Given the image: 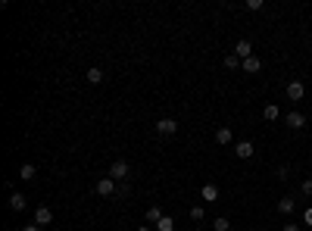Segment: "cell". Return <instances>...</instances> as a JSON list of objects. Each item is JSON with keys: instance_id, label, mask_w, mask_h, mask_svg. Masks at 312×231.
I'll return each instance as SVG.
<instances>
[{"instance_id": "1", "label": "cell", "mask_w": 312, "mask_h": 231, "mask_svg": "<svg viewBox=\"0 0 312 231\" xmlns=\"http://www.w3.org/2000/svg\"><path fill=\"white\" fill-rule=\"evenodd\" d=\"M115 184H119L115 178L103 175V178H100V181L94 184V194H97V197H112V194H115Z\"/></svg>"}, {"instance_id": "2", "label": "cell", "mask_w": 312, "mask_h": 231, "mask_svg": "<svg viewBox=\"0 0 312 231\" xmlns=\"http://www.w3.org/2000/svg\"><path fill=\"white\" fill-rule=\"evenodd\" d=\"M128 172H131V166L125 163V159H115V163L109 166V178H115V181H125V178H128Z\"/></svg>"}, {"instance_id": "3", "label": "cell", "mask_w": 312, "mask_h": 231, "mask_svg": "<svg viewBox=\"0 0 312 231\" xmlns=\"http://www.w3.org/2000/svg\"><path fill=\"white\" fill-rule=\"evenodd\" d=\"M175 131H178V122H175V119H159V122H156V134H159V137H172Z\"/></svg>"}, {"instance_id": "4", "label": "cell", "mask_w": 312, "mask_h": 231, "mask_svg": "<svg viewBox=\"0 0 312 231\" xmlns=\"http://www.w3.org/2000/svg\"><path fill=\"white\" fill-rule=\"evenodd\" d=\"M284 125H287V128H294V131H297V128H303V125H306V116L300 113V110H291V113L284 116Z\"/></svg>"}, {"instance_id": "5", "label": "cell", "mask_w": 312, "mask_h": 231, "mask_svg": "<svg viewBox=\"0 0 312 231\" xmlns=\"http://www.w3.org/2000/svg\"><path fill=\"white\" fill-rule=\"evenodd\" d=\"M287 97H291L294 103H297V100H303V97H306V85L300 82V78H294V82L287 85Z\"/></svg>"}, {"instance_id": "6", "label": "cell", "mask_w": 312, "mask_h": 231, "mask_svg": "<svg viewBox=\"0 0 312 231\" xmlns=\"http://www.w3.org/2000/svg\"><path fill=\"white\" fill-rule=\"evenodd\" d=\"M53 222V210H50V206H38V210H34V225H50Z\"/></svg>"}, {"instance_id": "7", "label": "cell", "mask_w": 312, "mask_h": 231, "mask_svg": "<svg viewBox=\"0 0 312 231\" xmlns=\"http://www.w3.org/2000/svg\"><path fill=\"white\" fill-rule=\"evenodd\" d=\"M253 153H256L253 141H237V144H234V156H237V159H250Z\"/></svg>"}, {"instance_id": "8", "label": "cell", "mask_w": 312, "mask_h": 231, "mask_svg": "<svg viewBox=\"0 0 312 231\" xmlns=\"http://www.w3.org/2000/svg\"><path fill=\"white\" fill-rule=\"evenodd\" d=\"M234 56H237L240 63L250 60V56H253V44H250L247 38H244V41H237V44H234Z\"/></svg>"}, {"instance_id": "9", "label": "cell", "mask_w": 312, "mask_h": 231, "mask_svg": "<svg viewBox=\"0 0 312 231\" xmlns=\"http://www.w3.org/2000/svg\"><path fill=\"white\" fill-rule=\"evenodd\" d=\"M200 200L203 203H215L218 200V184H212V181L203 184V188H200Z\"/></svg>"}, {"instance_id": "10", "label": "cell", "mask_w": 312, "mask_h": 231, "mask_svg": "<svg viewBox=\"0 0 312 231\" xmlns=\"http://www.w3.org/2000/svg\"><path fill=\"white\" fill-rule=\"evenodd\" d=\"M231 141H234L231 128H228V125H218V128H215V144H218V147H228Z\"/></svg>"}, {"instance_id": "11", "label": "cell", "mask_w": 312, "mask_h": 231, "mask_svg": "<svg viewBox=\"0 0 312 231\" xmlns=\"http://www.w3.org/2000/svg\"><path fill=\"white\" fill-rule=\"evenodd\" d=\"M25 206H28L25 194H19V191H13V194H9V210H13V213H22Z\"/></svg>"}, {"instance_id": "12", "label": "cell", "mask_w": 312, "mask_h": 231, "mask_svg": "<svg viewBox=\"0 0 312 231\" xmlns=\"http://www.w3.org/2000/svg\"><path fill=\"white\" fill-rule=\"evenodd\" d=\"M240 69H244V72H247V75H256V72H259V69H262V60H259V56H256V53H253V56H250V60H244V63H240Z\"/></svg>"}, {"instance_id": "13", "label": "cell", "mask_w": 312, "mask_h": 231, "mask_svg": "<svg viewBox=\"0 0 312 231\" xmlns=\"http://www.w3.org/2000/svg\"><path fill=\"white\" fill-rule=\"evenodd\" d=\"M34 175H38V166L34 163H22L19 166V181H34Z\"/></svg>"}, {"instance_id": "14", "label": "cell", "mask_w": 312, "mask_h": 231, "mask_svg": "<svg viewBox=\"0 0 312 231\" xmlns=\"http://www.w3.org/2000/svg\"><path fill=\"white\" fill-rule=\"evenodd\" d=\"M294 210H297V200H294V194H287V197H281V200H278V213H281V216H291Z\"/></svg>"}, {"instance_id": "15", "label": "cell", "mask_w": 312, "mask_h": 231, "mask_svg": "<svg viewBox=\"0 0 312 231\" xmlns=\"http://www.w3.org/2000/svg\"><path fill=\"white\" fill-rule=\"evenodd\" d=\"M262 119H265V122H278V119H281V110H278V103H265V110H262Z\"/></svg>"}, {"instance_id": "16", "label": "cell", "mask_w": 312, "mask_h": 231, "mask_svg": "<svg viewBox=\"0 0 312 231\" xmlns=\"http://www.w3.org/2000/svg\"><path fill=\"white\" fill-rule=\"evenodd\" d=\"M159 219H163V210H159L156 203H153V206H147V213H144V222H147V225H156Z\"/></svg>"}, {"instance_id": "17", "label": "cell", "mask_w": 312, "mask_h": 231, "mask_svg": "<svg viewBox=\"0 0 312 231\" xmlns=\"http://www.w3.org/2000/svg\"><path fill=\"white\" fill-rule=\"evenodd\" d=\"M85 78H88V85H100V82H103V69H97V66H91Z\"/></svg>"}, {"instance_id": "18", "label": "cell", "mask_w": 312, "mask_h": 231, "mask_svg": "<svg viewBox=\"0 0 312 231\" xmlns=\"http://www.w3.org/2000/svg\"><path fill=\"white\" fill-rule=\"evenodd\" d=\"M156 231H175V219H172V216H163V219L156 222Z\"/></svg>"}, {"instance_id": "19", "label": "cell", "mask_w": 312, "mask_h": 231, "mask_svg": "<svg viewBox=\"0 0 312 231\" xmlns=\"http://www.w3.org/2000/svg\"><path fill=\"white\" fill-rule=\"evenodd\" d=\"M212 231H231V222L225 216H215V222H212Z\"/></svg>"}, {"instance_id": "20", "label": "cell", "mask_w": 312, "mask_h": 231, "mask_svg": "<svg viewBox=\"0 0 312 231\" xmlns=\"http://www.w3.org/2000/svg\"><path fill=\"white\" fill-rule=\"evenodd\" d=\"M203 219H206L203 206H191V222H203Z\"/></svg>"}, {"instance_id": "21", "label": "cell", "mask_w": 312, "mask_h": 231, "mask_svg": "<svg viewBox=\"0 0 312 231\" xmlns=\"http://www.w3.org/2000/svg\"><path fill=\"white\" fill-rule=\"evenodd\" d=\"M225 69H228V72H234V69H240V60H237L234 53H228V56H225Z\"/></svg>"}, {"instance_id": "22", "label": "cell", "mask_w": 312, "mask_h": 231, "mask_svg": "<svg viewBox=\"0 0 312 231\" xmlns=\"http://www.w3.org/2000/svg\"><path fill=\"white\" fill-rule=\"evenodd\" d=\"M300 194H303V197H312V178H303V181H300Z\"/></svg>"}, {"instance_id": "23", "label": "cell", "mask_w": 312, "mask_h": 231, "mask_svg": "<svg viewBox=\"0 0 312 231\" xmlns=\"http://www.w3.org/2000/svg\"><path fill=\"white\" fill-rule=\"evenodd\" d=\"M247 9H250V13H256V9H262V0H247Z\"/></svg>"}, {"instance_id": "24", "label": "cell", "mask_w": 312, "mask_h": 231, "mask_svg": "<svg viewBox=\"0 0 312 231\" xmlns=\"http://www.w3.org/2000/svg\"><path fill=\"white\" fill-rule=\"evenodd\" d=\"M303 225H312V206H306V210H303Z\"/></svg>"}, {"instance_id": "25", "label": "cell", "mask_w": 312, "mask_h": 231, "mask_svg": "<svg viewBox=\"0 0 312 231\" xmlns=\"http://www.w3.org/2000/svg\"><path fill=\"white\" fill-rule=\"evenodd\" d=\"M278 178H281V181H287V178H291V169L281 166V169H278Z\"/></svg>"}, {"instance_id": "26", "label": "cell", "mask_w": 312, "mask_h": 231, "mask_svg": "<svg viewBox=\"0 0 312 231\" xmlns=\"http://www.w3.org/2000/svg\"><path fill=\"white\" fill-rule=\"evenodd\" d=\"M19 231H41V225H34V222H31V225H22Z\"/></svg>"}, {"instance_id": "27", "label": "cell", "mask_w": 312, "mask_h": 231, "mask_svg": "<svg viewBox=\"0 0 312 231\" xmlns=\"http://www.w3.org/2000/svg\"><path fill=\"white\" fill-rule=\"evenodd\" d=\"M281 231H300V225H297V222H287V225H284Z\"/></svg>"}, {"instance_id": "28", "label": "cell", "mask_w": 312, "mask_h": 231, "mask_svg": "<svg viewBox=\"0 0 312 231\" xmlns=\"http://www.w3.org/2000/svg\"><path fill=\"white\" fill-rule=\"evenodd\" d=\"M137 231H156V228H150V225H137Z\"/></svg>"}, {"instance_id": "29", "label": "cell", "mask_w": 312, "mask_h": 231, "mask_svg": "<svg viewBox=\"0 0 312 231\" xmlns=\"http://www.w3.org/2000/svg\"><path fill=\"white\" fill-rule=\"evenodd\" d=\"M6 231H16V228H6Z\"/></svg>"}]
</instances>
